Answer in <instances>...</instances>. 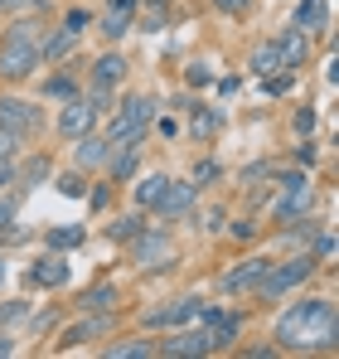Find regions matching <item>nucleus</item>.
<instances>
[{"mask_svg":"<svg viewBox=\"0 0 339 359\" xmlns=\"http://www.w3.org/2000/svg\"><path fill=\"white\" fill-rule=\"evenodd\" d=\"M102 161H112V146H107V136H78V165H102Z\"/></svg>","mask_w":339,"mask_h":359,"instance_id":"18","label":"nucleus"},{"mask_svg":"<svg viewBox=\"0 0 339 359\" xmlns=\"http://www.w3.org/2000/svg\"><path fill=\"white\" fill-rule=\"evenodd\" d=\"M49 243H54V248H78V243H83V229H78V224H73V229H49Z\"/></svg>","mask_w":339,"mask_h":359,"instance_id":"27","label":"nucleus"},{"mask_svg":"<svg viewBox=\"0 0 339 359\" xmlns=\"http://www.w3.org/2000/svg\"><path fill=\"white\" fill-rule=\"evenodd\" d=\"M49 93H54V97H73V88H68V78H54V83H49Z\"/></svg>","mask_w":339,"mask_h":359,"instance_id":"34","label":"nucleus"},{"mask_svg":"<svg viewBox=\"0 0 339 359\" xmlns=\"http://www.w3.org/2000/svg\"><path fill=\"white\" fill-rule=\"evenodd\" d=\"M58 194H73V199H78V194H83V175H73V170L58 175Z\"/></svg>","mask_w":339,"mask_h":359,"instance_id":"30","label":"nucleus"},{"mask_svg":"<svg viewBox=\"0 0 339 359\" xmlns=\"http://www.w3.org/2000/svg\"><path fill=\"white\" fill-rule=\"evenodd\" d=\"M272 340H277V350H286V355H315V350H335V340H339L335 301H325V297L296 301L291 311H282V320H277Z\"/></svg>","mask_w":339,"mask_h":359,"instance_id":"1","label":"nucleus"},{"mask_svg":"<svg viewBox=\"0 0 339 359\" xmlns=\"http://www.w3.org/2000/svg\"><path fill=\"white\" fill-rule=\"evenodd\" d=\"M39 63H44V54H39V29L29 20H15L5 29V39H0V78L5 83H25V78H34Z\"/></svg>","mask_w":339,"mask_h":359,"instance_id":"2","label":"nucleus"},{"mask_svg":"<svg viewBox=\"0 0 339 359\" xmlns=\"http://www.w3.org/2000/svg\"><path fill=\"white\" fill-rule=\"evenodd\" d=\"M10 184V161H0V189Z\"/></svg>","mask_w":339,"mask_h":359,"instance_id":"36","label":"nucleus"},{"mask_svg":"<svg viewBox=\"0 0 339 359\" xmlns=\"http://www.w3.org/2000/svg\"><path fill=\"white\" fill-rule=\"evenodd\" d=\"M15 10V15H29V10H44V0H0V15Z\"/></svg>","mask_w":339,"mask_h":359,"instance_id":"29","label":"nucleus"},{"mask_svg":"<svg viewBox=\"0 0 339 359\" xmlns=\"http://www.w3.org/2000/svg\"><path fill=\"white\" fill-rule=\"evenodd\" d=\"M252 73H257V78H277V73H286L277 39H272V44H257V49H252Z\"/></svg>","mask_w":339,"mask_h":359,"instance_id":"17","label":"nucleus"},{"mask_svg":"<svg viewBox=\"0 0 339 359\" xmlns=\"http://www.w3.org/2000/svg\"><path fill=\"white\" fill-rule=\"evenodd\" d=\"M310 204H315V184H310V180H300V175H291L282 184V199H277V209H272V214H277V224L291 229V224H300V219L310 214Z\"/></svg>","mask_w":339,"mask_h":359,"instance_id":"6","label":"nucleus"},{"mask_svg":"<svg viewBox=\"0 0 339 359\" xmlns=\"http://www.w3.org/2000/svg\"><path fill=\"white\" fill-rule=\"evenodd\" d=\"M88 107H92V112H107V107H112V88L92 83V88H88Z\"/></svg>","mask_w":339,"mask_h":359,"instance_id":"28","label":"nucleus"},{"mask_svg":"<svg viewBox=\"0 0 339 359\" xmlns=\"http://www.w3.org/2000/svg\"><path fill=\"white\" fill-rule=\"evenodd\" d=\"M155 355H170V359H199V355H214V350H209V330H204V325H199V330H189V325H184V330H174V335H170V340H160V345H155Z\"/></svg>","mask_w":339,"mask_h":359,"instance_id":"11","label":"nucleus"},{"mask_svg":"<svg viewBox=\"0 0 339 359\" xmlns=\"http://www.w3.org/2000/svg\"><path fill=\"white\" fill-rule=\"evenodd\" d=\"M0 282H5V257H0Z\"/></svg>","mask_w":339,"mask_h":359,"instance_id":"37","label":"nucleus"},{"mask_svg":"<svg viewBox=\"0 0 339 359\" xmlns=\"http://www.w3.org/2000/svg\"><path fill=\"white\" fill-rule=\"evenodd\" d=\"M107 355L112 359H151L155 345H151V340H121V345H107Z\"/></svg>","mask_w":339,"mask_h":359,"instance_id":"24","label":"nucleus"},{"mask_svg":"<svg viewBox=\"0 0 339 359\" xmlns=\"http://www.w3.org/2000/svg\"><path fill=\"white\" fill-rule=\"evenodd\" d=\"M92 121H97V112H92L83 97H68V102H63V112H58V136L78 141V136H88V131H92Z\"/></svg>","mask_w":339,"mask_h":359,"instance_id":"14","label":"nucleus"},{"mask_svg":"<svg viewBox=\"0 0 339 359\" xmlns=\"http://www.w3.org/2000/svg\"><path fill=\"white\" fill-rule=\"evenodd\" d=\"M155 97L151 93H131L121 107H116V117H112V126H107V146H136L146 131H151V121H155Z\"/></svg>","mask_w":339,"mask_h":359,"instance_id":"3","label":"nucleus"},{"mask_svg":"<svg viewBox=\"0 0 339 359\" xmlns=\"http://www.w3.org/2000/svg\"><path fill=\"white\" fill-rule=\"evenodd\" d=\"M131 262L136 267H174L179 262V243L170 238L165 229H141L136 238H131Z\"/></svg>","mask_w":339,"mask_h":359,"instance_id":"5","label":"nucleus"},{"mask_svg":"<svg viewBox=\"0 0 339 359\" xmlns=\"http://www.w3.org/2000/svg\"><path fill=\"white\" fill-rule=\"evenodd\" d=\"M0 126L10 131V136H34L39 131V107L34 102H25V97H0Z\"/></svg>","mask_w":339,"mask_h":359,"instance_id":"8","label":"nucleus"},{"mask_svg":"<svg viewBox=\"0 0 339 359\" xmlns=\"http://www.w3.org/2000/svg\"><path fill=\"white\" fill-rule=\"evenodd\" d=\"M296 29H325V0H300L296 5Z\"/></svg>","mask_w":339,"mask_h":359,"instance_id":"22","label":"nucleus"},{"mask_svg":"<svg viewBox=\"0 0 339 359\" xmlns=\"http://www.w3.org/2000/svg\"><path fill=\"white\" fill-rule=\"evenodd\" d=\"M277 49H282L286 73H291V68H305V59H310V34H305V29H286L282 39H277Z\"/></svg>","mask_w":339,"mask_h":359,"instance_id":"16","label":"nucleus"},{"mask_svg":"<svg viewBox=\"0 0 339 359\" xmlns=\"http://www.w3.org/2000/svg\"><path fill=\"white\" fill-rule=\"evenodd\" d=\"M102 330H107V316H92V320H83V325H68L63 340H58V350H73V345L92 340V335H102Z\"/></svg>","mask_w":339,"mask_h":359,"instance_id":"20","label":"nucleus"},{"mask_svg":"<svg viewBox=\"0 0 339 359\" xmlns=\"http://www.w3.org/2000/svg\"><path fill=\"white\" fill-rule=\"evenodd\" d=\"M25 175H29V184H34V180H44V175H49V161H44V156H34V161L25 165Z\"/></svg>","mask_w":339,"mask_h":359,"instance_id":"31","label":"nucleus"},{"mask_svg":"<svg viewBox=\"0 0 339 359\" xmlns=\"http://www.w3.org/2000/svg\"><path fill=\"white\" fill-rule=\"evenodd\" d=\"M15 224V199H0V229Z\"/></svg>","mask_w":339,"mask_h":359,"instance_id":"33","label":"nucleus"},{"mask_svg":"<svg viewBox=\"0 0 339 359\" xmlns=\"http://www.w3.org/2000/svg\"><path fill=\"white\" fill-rule=\"evenodd\" d=\"M219 10H247V0H214Z\"/></svg>","mask_w":339,"mask_h":359,"instance_id":"35","label":"nucleus"},{"mask_svg":"<svg viewBox=\"0 0 339 359\" xmlns=\"http://www.w3.org/2000/svg\"><path fill=\"white\" fill-rule=\"evenodd\" d=\"M126 78V59L121 54H102V59L92 63V83H102V88H116Z\"/></svg>","mask_w":339,"mask_h":359,"instance_id":"19","label":"nucleus"},{"mask_svg":"<svg viewBox=\"0 0 339 359\" xmlns=\"http://www.w3.org/2000/svg\"><path fill=\"white\" fill-rule=\"evenodd\" d=\"M146 224H141V214H126V219H116L112 224V238H136Z\"/></svg>","mask_w":339,"mask_h":359,"instance_id":"26","label":"nucleus"},{"mask_svg":"<svg viewBox=\"0 0 339 359\" xmlns=\"http://www.w3.org/2000/svg\"><path fill=\"white\" fill-rule=\"evenodd\" d=\"M272 267V257H247V262H237V267H228L223 277H219V287H223L228 297H242V292H252L257 282H262V272Z\"/></svg>","mask_w":339,"mask_h":359,"instance_id":"12","label":"nucleus"},{"mask_svg":"<svg viewBox=\"0 0 339 359\" xmlns=\"http://www.w3.org/2000/svg\"><path fill=\"white\" fill-rule=\"evenodd\" d=\"M165 184H170V175H146L141 184H136V209H155L160 204V194H165Z\"/></svg>","mask_w":339,"mask_h":359,"instance_id":"21","label":"nucleus"},{"mask_svg":"<svg viewBox=\"0 0 339 359\" xmlns=\"http://www.w3.org/2000/svg\"><path fill=\"white\" fill-rule=\"evenodd\" d=\"M199 316H204V330H209V350H228V345L242 335V316H233V311L204 306Z\"/></svg>","mask_w":339,"mask_h":359,"instance_id":"9","label":"nucleus"},{"mask_svg":"<svg viewBox=\"0 0 339 359\" xmlns=\"http://www.w3.org/2000/svg\"><path fill=\"white\" fill-rule=\"evenodd\" d=\"M199 311H204V297H179V301H170V306H155V311H146V330L189 325V320H199Z\"/></svg>","mask_w":339,"mask_h":359,"instance_id":"7","label":"nucleus"},{"mask_svg":"<svg viewBox=\"0 0 339 359\" xmlns=\"http://www.w3.org/2000/svg\"><path fill=\"white\" fill-rule=\"evenodd\" d=\"M29 287H63L68 277H73V267H68V257H58V252H44V257H34L29 262Z\"/></svg>","mask_w":339,"mask_h":359,"instance_id":"13","label":"nucleus"},{"mask_svg":"<svg viewBox=\"0 0 339 359\" xmlns=\"http://www.w3.org/2000/svg\"><path fill=\"white\" fill-rule=\"evenodd\" d=\"M310 272H315V257H310V252H305V257H291V262H272L252 292H257L262 301H277V297H286V292H296Z\"/></svg>","mask_w":339,"mask_h":359,"instance_id":"4","label":"nucleus"},{"mask_svg":"<svg viewBox=\"0 0 339 359\" xmlns=\"http://www.w3.org/2000/svg\"><path fill=\"white\" fill-rule=\"evenodd\" d=\"M83 29H88V15H83V10H73V15L63 20V29H58L54 39H49V44H39V54H44L49 63L68 59V54L78 49V39H83Z\"/></svg>","mask_w":339,"mask_h":359,"instance_id":"10","label":"nucleus"},{"mask_svg":"<svg viewBox=\"0 0 339 359\" xmlns=\"http://www.w3.org/2000/svg\"><path fill=\"white\" fill-rule=\"evenodd\" d=\"M116 151H121V156L107 161V170H112V180H126L136 170V161H141V146H116Z\"/></svg>","mask_w":339,"mask_h":359,"instance_id":"25","label":"nucleus"},{"mask_svg":"<svg viewBox=\"0 0 339 359\" xmlns=\"http://www.w3.org/2000/svg\"><path fill=\"white\" fill-rule=\"evenodd\" d=\"M83 311H116V287H92V292H83V301H78Z\"/></svg>","mask_w":339,"mask_h":359,"instance_id":"23","label":"nucleus"},{"mask_svg":"<svg viewBox=\"0 0 339 359\" xmlns=\"http://www.w3.org/2000/svg\"><path fill=\"white\" fill-rule=\"evenodd\" d=\"M189 209H194V184H189V180H184V184H179V180H170L165 194H160V204H155L151 214H160V219H184Z\"/></svg>","mask_w":339,"mask_h":359,"instance_id":"15","label":"nucleus"},{"mask_svg":"<svg viewBox=\"0 0 339 359\" xmlns=\"http://www.w3.org/2000/svg\"><path fill=\"white\" fill-rule=\"evenodd\" d=\"M15 146H20V136H10V131L0 126V161H10V156H15Z\"/></svg>","mask_w":339,"mask_h":359,"instance_id":"32","label":"nucleus"}]
</instances>
